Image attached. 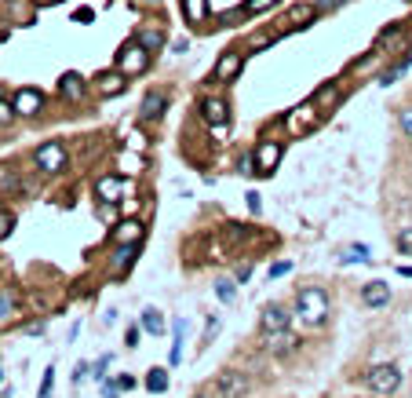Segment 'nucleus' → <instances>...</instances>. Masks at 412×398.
<instances>
[{
    "label": "nucleus",
    "instance_id": "nucleus-9",
    "mask_svg": "<svg viewBox=\"0 0 412 398\" xmlns=\"http://www.w3.org/2000/svg\"><path fill=\"white\" fill-rule=\"evenodd\" d=\"M164 107H168V92H161V88H154V92H146V99H143V107H139V121H143V124H150V121H157V117L164 114Z\"/></svg>",
    "mask_w": 412,
    "mask_h": 398
},
{
    "label": "nucleus",
    "instance_id": "nucleus-29",
    "mask_svg": "<svg viewBox=\"0 0 412 398\" xmlns=\"http://www.w3.org/2000/svg\"><path fill=\"white\" fill-rule=\"evenodd\" d=\"M405 33V26L401 23H394V26H387L383 33H380V48H390V44H394V40Z\"/></svg>",
    "mask_w": 412,
    "mask_h": 398
},
{
    "label": "nucleus",
    "instance_id": "nucleus-13",
    "mask_svg": "<svg viewBox=\"0 0 412 398\" xmlns=\"http://www.w3.org/2000/svg\"><path fill=\"white\" fill-rule=\"evenodd\" d=\"M281 154H285V150H281V143L267 139V143H259V150H255V164L263 172H274L277 164H281Z\"/></svg>",
    "mask_w": 412,
    "mask_h": 398
},
{
    "label": "nucleus",
    "instance_id": "nucleus-20",
    "mask_svg": "<svg viewBox=\"0 0 412 398\" xmlns=\"http://www.w3.org/2000/svg\"><path fill=\"white\" fill-rule=\"evenodd\" d=\"M15 314H18V296L11 289H0V325L15 322Z\"/></svg>",
    "mask_w": 412,
    "mask_h": 398
},
{
    "label": "nucleus",
    "instance_id": "nucleus-32",
    "mask_svg": "<svg viewBox=\"0 0 412 398\" xmlns=\"http://www.w3.org/2000/svg\"><path fill=\"white\" fill-rule=\"evenodd\" d=\"M215 296H219L223 303H234V300H237V289H234L230 282H215Z\"/></svg>",
    "mask_w": 412,
    "mask_h": 398
},
{
    "label": "nucleus",
    "instance_id": "nucleus-33",
    "mask_svg": "<svg viewBox=\"0 0 412 398\" xmlns=\"http://www.w3.org/2000/svg\"><path fill=\"white\" fill-rule=\"evenodd\" d=\"M15 117H18V114H15V102H4V99H0V128H8Z\"/></svg>",
    "mask_w": 412,
    "mask_h": 398
},
{
    "label": "nucleus",
    "instance_id": "nucleus-43",
    "mask_svg": "<svg viewBox=\"0 0 412 398\" xmlns=\"http://www.w3.org/2000/svg\"><path fill=\"white\" fill-rule=\"evenodd\" d=\"M106 366H110V358H99V366H95V376L102 380V373H106Z\"/></svg>",
    "mask_w": 412,
    "mask_h": 398
},
{
    "label": "nucleus",
    "instance_id": "nucleus-22",
    "mask_svg": "<svg viewBox=\"0 0 412 398\" xmlns=\"http://www.w3.org/2000/svg\"><path fill=\"white\" fill-rule=\"evenodd\" d=\"M143 329L150 332V337H161V332H164V318H161L157 307H146L143 310Z\"/></svg>",
    "mask_w": 412,
    "mask_h": 398
},
{
    "label": "nucleus",
    "instance_id": "nucleus-2",
    "mask_svg": "<svg viewBox=\"0 0 412 398\" xmlns=\"http://www.w3.org/2000/svg\"><path fill=\"white\" fill-rule=\"evenodd\" d=\"M365 384L372 387L376 394H394L401 387V369L394 362H383V366H372L365 373Z\"/></svg>",
    "mask_w": 412,
    "mask_h": 398
},
{
    "label": "nucleus",
    "instance_id": "nucleus-7",
    "mask_svg": "<svg viewBox=\"0 0 412 398\" xmlns=\"http://www.w3.org/2000/svg\"><path fill=\"white\" fill-rule=\"evenodd\" d=\"M289 322H292V310L285 303H270L259 314V329L263 332H281V329H289Z\"/></svg>",
    "mask_w": 412,
    "mask_h": 398
},
{
    "label": "nucleus",
    "instance_id": "nucleus-10",
    "mask_svg": "<svg viewBox=\"0 0 412 398\" xmlns=\"http://www.w3.org/2000/svg\"><path fill=\"white\" fill-rule=\"evenodd\" d=\"M241 66H245V55L241 52H226V55H219V62H215V80H234L237 73H241Z\"/></svg>",
    "mask_w": 412,
    "mask_h": 398
},
{
    "label": "nucleus",
    "instance_id": "nucleus-18",
    "mask_svg": "<svg viewBox=\"0 0 412 398\" xmlns=\"http://www.w3.org/2000/svg\"><path fill=\"white\" fill-rule=\"evenodd\" d=\"M124 85H128V77H124L121 70H117V73H102V77L95 80V88H99L102 95H121Z\"/></svg>",
    "mask_w": 412,
    "mask_h": 398
},
{
    "label": "nucleus",
    "instance_id": "nucleus-16",
    "mask_svg": "<svg viewBox=\"0 0 412 398\" xmlns=\"http://www.w3.org/2000/svg\"><path fill=\"white\" fill-rule=\"evenodd\" d=\"M314 15H317L314 4H292L289 8V30H307L314 23Z\"/></svg>",
    "mask_w": 412,
    "mask_h": 398
},
{
    "label": "nucleus",
    "instance_id": "nucleus-31",
    "mask_svg": "<svg viewBox=\"0 0 412 398\" xmlns=\"http://www.w3.org/2000/svg\"><path fill=\"white\" fill-rule=\"evenodd\" d=\"M146 387H150V391H164V387H168V373H164V369H154V373L146 376Z\"/></svg>",
    "mask_w": 412,
    "mask_h": 398
},
{
    "label": "nucleus",
    "instance_id": "nucleus-12",
    "mask_svg": "<svg viewBox=\"0 0 412 398\" xmlns=\"http://www.w3.org/2000/svg\"><path fill=\"white\" fill-rule=\"evenodd\" d=\"M361 303H365V307H372V310H376V307H387V303H390V285L380 282V278H376V282H368V285L361 289Z\"/></svg>",
    "mask_w": 412,
    "mask_h": 398
},
{
    "label": "nucleus",
    "instance_id": "nucleus-14",
    "mask_svg": "<svg viewBox=\"0 0 412 398\" xmlns=\"http://www.w3.org/2000/svg\"><path fill=\"white\" fill-rule=\"evenodd\" d=\"M201 117L212 124V128H223V124L230 121V107H226L223 99H205L201 102Z\"/></svg>",
    "mask_w": 412,
    "mask_h": 398
},
{
    "label": "nucleus",
    "instance_id": "nucleus-34",
    "mask_svg": "<svg viewBox=\"0 0 412 398\" xmlns=\"http://www.w3.org/2000/svg\"><path fill=\"white\" fill-rule=\"evenodd\" d=\"M11 227H15V216H11V212H4V208H0V241H4V238L11 234Z\"/></svg>",
    "mask_w": 412,
    "mask_h": 398
},
{
    "label": "nucleus",
    "instance_id": "nucleus-44",
    "mask_svg": "<svg viewBox=\"0 0 412 398\" xmlns=\"http://www.w3.org/2000/svg\"><path fill=\"white\" fill-rule=\"evenodd\" d=\"M146 4H161V0H146Z\"/></svg>",
    "mask_w": 412,
    "mask_h": 398
},
{
    "label": "nucleus",
    "instance_id": "nucleus-42",
    "mask_svg": "<svg viewBox=\"0 0 412 398\" xmlns=\"http://www.w3.org/2000/svg\"><path fill=\"white\" fill-rule=\"evenodd\" d=\"M248 275H252V267H248V263H241V267H237V282H245Z\"/></svg>",
    "mask_w": 412,
    "mask_h": 398
},
{
    "label": "nucleus",
    "instance_id": "nucleus-41",
    "mask_svg": "<svg viewBox=\"0 0 412 398\" xmlns=\"http://www.w3.org/2000/svg\"><path fill=\"white\" fill-rule=\"evenodd\" d=\"M88 369H92V366H88V362H80V366H77V369H73V380H84V373H88Z\"/></svg>",
    "mask_w": 412,
    "mask_h": 398
},
{
    "label": "nucleus",
    "instance_id": "nucleus-38",
    "mask_svg": "<svg viewBox=\"0 0 412 398\" xmlns=\"http://www.w3.org/2000/svg\"><path fill=\"white\" fill-rule=\"evenodd\" d=\"M52 380H55V369H48V373H44V384H40V398H48V391H52Z\"/></svg>",
    "mask_w": 412,
    "mask_h": 398
},
{
    "label": "nucleus",
    "instance_id": "nucleus-36",
    "mask_svg": "<svg viewBox=\"0 0 412 398\" xmlns=\"http://www.w3.org/2000/svg\"><path fill=\"white\" fill-rule=\"evenodd\" d=\"M398 248H405V253H412V227H405L398 234Z\"/></svg>",
    "mask_w": 412,
    "mask_h": 398
},
{
    "label": "nucleus",
    "instance_id": "nucleus-37",
    "mask_svg": "<svg viewBox=\"0 0 412 398\" xmlns=\"http://www.w3.org/2000/svg\"><path fill=\"white\" fill-rule=\"evenodd\" d=\"M401 132L412 139V107H408V110H401Z\"/></svg>",
    "mask_w": 412,
    "mask_h": 398
},
{
    "label": "nucleus",
    "instance_id": "nucleus-25",
    "mask_svg": "<svg viewBox=\"0 0 412 398\" xmlns=\"http://www.w3.org/2000/svg\"><path fill=\"white\" fill-rule=\"evenodd\" d=\"M339 260L343 263H368V260H372V253H368L365 245H346L343 253H339Z\"/></svg>",
    "mask_w": 412,
    "mask_h": 398
},
{
    "label": "nucleus",
    "instance_id": "nucleus-28",
    "mask_svg": "<svg viewBox=\"0 0 412 398\" xmlns=\"http://www.w3.org/2000/svg\"><path fill=\"white\" fill-rule=\"evenodd\" d=\"M405 70H408V55H405V59L398 62V66H390V70H387V73L380 77V85H383V88H387V85H394V80H398V77H401Z\"/></svg>",
    "mask_w": 412,
    "mask_h": 398
},
{
    "label": "nucleus",
    "instance_id": "nucleus-30",
    "mask_svg": "<svg viewBox=\"0 0 412 398\" xmlns=\"http://www.w3.org/2000/svg\"><path fill=\"white\" fill-rule=\"evenodd\" d=\"M274 4H277V0H245L241 11H245V15H259V11H270Z\"/></svg>",
    "mask_w": 412,
    "mask_h": 398
},
{
    "label": "nucleus",
    "instance_id": "nucleus-21",
    "mask_svg": "<svg viewBox=\"0 0 412 398\" xmlns=\"http://www.w3.org/2000/svg\"><path fill=\"white\" fill-rule=\"evenodd\" d=\"M208 0H183V15H186V23H193V26H198V23H205V18H208Z\"/></svg>",
    "mask_w": 412,
    "mask_h": 398
},
{
    "label": "nucleus",
    "instance_id": "nucleus-23",
    "mask_svg": "<svg viewBox=\"0 0 412 398\" xmlns=\"http://www.w3.org/2000/svg\"><path fill=\"white\" fill-rule=\"evenodd\" d=\"M314 102H317L321 110H332L336 102H339V85H321L317 95H314Z\"/></svg>",
    "mask_w": 412,
    "mask_h": 398
},
{
    "label": "nucleus",
    "instance_id": "nucleus-27",
    "mask_svg": "<svg viewBox=\"0 0 412 398\" xmlns=\"http://www.w3.org/2000/svg\"><path fill=\"white\" fill-rule=\"evenodd\" d=\"M270 351H292V337H289V329H281V332H270Z\"/></svg>",
    "mask_w": 412,
    "mask_h": 398
},
{
    "label": "nucleus",
    "instance_id": "nucleus-3",
    "mask_svg": "<svg viewBox=\"0 0 412 398\" xmlns=\"http://www.w3.org/2000/svg\"><path fill=\"white\" fill-rule=\"evenodd\" d=\"M33 164H37L44 176L62 172V169H66V146L55 143V139H52V143H40L37 150H33Z\"/></svg>",
    "mask_w": 412,
    "mask_h": 398
},
{
    "label": "nucleus",
    "instance_id": "nucleus-5",
    "mask_svg": "<svg viewBox=\"0 0 412 398\" xmlns=\"http://www.w3.org/2000/svg\"><path fill=\"white\" fill-rule=\"evenodd\" d=\"M215 391H219V398H245L248 394V380L237 369H223L219 376H215Z\"/></svg>",
    "mask_w": 412,
    "mask_h": 398
},
{
    "label": "nucleus",
    "instance_id": "nucleus-39",
    "mask_svg": "<svg viewBox=\"0 0 412 398\" xmlns=\"http://www.w3.org/2000/svg\"><path fill=\"white\" fill-rule=\"evenodd\" d=\"M245 234H248V230H245V227H226V238H230V241H241Z\"/></svg>",
    "mask_w": 412,
    "mask_h": 398
},
{
    "label": "nucleus",
    "instance_id": "nucleus-4",
    "mask_svg": "<svg viewBox=\"0 0 412 398\" xmlns=\"http://www.w3.org/2000/svg\"><path fill=\"white\" fill-rule=\"evenodd\" d=\"M146 62H150V52L139 44V40H132V44H124L121 55H117V70L124 77H132V73H143L146 70Z\"/></svg>",
    "mask_w": 412,
    "mask_h": 398
},
{
    "label": "nucleus",
    "instance_id": "nucleus-24",
    "mask_svg": "<svg viewBox=\"0 0 412 398\" xmlns=\"http://www.w3.org/2000/svg\"><path fill=\"white\" fill-rule=\"evenodd\" d=\"M135 40H139L146 52H161V48H164V33H161V30H139Z\"/></svg>",
    "mask_w": 412,
    "mask_h": 398
},
{
    "label": "nucleus",
    "instance_id": "nucleus-35",
    "mask_svg": "<svg viewBox=\"0 0 412 398\" xmlns=\"http://www.w3.org/2000/svg\"><path fill=\"white\" fill-rule=\"evenodd\" d=\"M343 4V0H314V8H317V15H325V11H336Z\"/></svg>",
    "mask_w": 412,
    "mask_h": 398
},
{
    "label": "nucleus",
    "instance_id": "nucleus-6",
    "mask_svg": "<svg viewBox=\"0 0 412 398\" xmlns=\"http://www.w3.org/2000/svg\"><path fill=\"white\" fill-rule=\"evenodd\" d=\"M317 117H321V107H317V102H303V107H296V110L289 114V128H292L296 135H303V132L317 128Z\"/></svg>",
    "mask_w": 412,
    "mask_h": 398
},
{
    "label": "nucleus",
    "instance_id": "nucleus-26",
    "mask_svg": "<svg viewBox=\"0 0 412 398\" xmlns=\"http://www.w3.org/2000/svg\"><path fill=\"white\" fill-rule=\"evenodd\" d=\"M18 191V172L11 164H0V194H15Z\"/></svg>",
    "mask_w": 412,
    "mask_h": 398
},
{
    "label": "nucleus",
    "instance_id": "nucleus-40",
    "mask_svg": "<svg viewBox=\"0 0 412 398\" xmlns=\"http://www.w3.org/2000/svg\"><path fill=\"white\" fill-rule=\"evenodd\" d=\"M289 270H292V263H274L270 267V278H281V275H289Z\"/></svg>",
    "mask_w": 412,
    "mask_h": 398
},
{
    "label": "nucleus",
    "instance_id": "nucleus-1",
    "mask_svg": "<svg viewBox=\"0 0 412 398\" xmlns=\"http://www.w3.org/2000/svg\"><path fill=\"white\" fill-rule=\"evenodd\" d=\"M296 314H299L303 322H310V325H321L325 318H329V292L317 289V285L299 289V296H296Z\"/></svg>",
    "mask_w": 412,
    "mask_h": 398
},
{
    "label": "nucleus",
    "instance_id": "nucleus-15",
    "mask_svg": "<svg viewBox=\"0 0 412 398\" xmlns=\"http://www.w3.org/2000/svg\"><path fill=\"white\" fill-rule=\"evenodd\" d=\"M95 191H99V201H121L124 198V191H128V183L124 179H117V176H102L99 183H95Z\"/></svg>",
    "mask_w": 412,
    "mask_h": 398
},
{
    "label": "nucleus",
    "instance_id": "nucleus-17",
    "mask_svg": "<svg viewBox=\"0 0 412 398\" xmlns=\"http://www.w3.org/2000/svg\"><path fill=\"white\" fill-rule=\"evenodd\" d=\"M62 99H70V102H80L84 99V77L80 73H66L62 77V85H59Z\"/></svg>",
    "mask_w": 412,
    "mask_h": 398
},
{
    "label": "nucleus",
    "instance_id": "nucleus-11",
    "mask_svg": "<svg viewBox=\"0 0 412 398\" xmlns=\"http://www.w3.org/2000/svg\"><path fill=\"white\" fill-rule=\"evenodd\" d=\"M139 253H143V248H139V241L117 245V253L110 256V270H114V275H124V270H128V267H132V263L139 260Z\"/></svg>",
    "mask_w": 412,
    "mask_h": 398
},
{
    "label": "nucleus",
    "instance_id": "nucleus-8",
    "mask_svg": "<svg viewBox=\"0 0 412 398\" xmlns=\"http://www.w3.org/2000/svg\"><path fill=\"white\" fill-rule=\"evenodd\" d=\"M15 114L18 117H37L40 107H44V95H40L37 88H23V92H15Z\"/></svg>",
    "mask_w": 412,
    "mask_h": 398
},
{
    "label": "nucleus",
    "instance_id": "nucleus-19",
    "mask_svg": "<svg viewBox=\"0 0 412 398\" xmlns=\"http://www.w3.org/2000/svg\"><path fill=\"white\" fill-rule=\"evenodd\" d=\"M114 241H117V245H128V241H143V223H135V219H124V223L114 230Z\"/></svg>",
    "mask_w": 412,
    "mask_h": 398
}]
</instances>
